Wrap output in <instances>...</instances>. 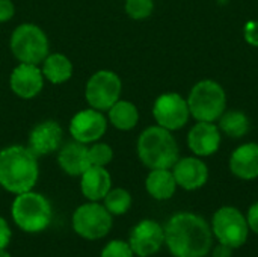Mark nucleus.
<instances>
[{"instance_id":"obj_1","label":"nucleus","mask_w":258,"mask_h":257,"mask_svg":"<svg viewBox=\"0 0 258 257\" xmlns=\"http://www.w3.org/2000/svg\"><path fill=\"white\" fill-rule=\"evenodd\" d=\"M165 244L174 257H204L212 251L213 232L203 217L178 212L165 226Z\"/></svg>"},{"instance_id":"obj_2","label":"nucleus","mask_w":258,"mask_h":257,"mask_svg":"<svg viewBox=\"0 0 258 257\" xmlns=\"http://www.w3.org/2000/svg\"><path fill=\"white\" fill-rule=\"evenodd\" d=\"M39 177L38 156L29 147L8 145L0 150V186L11 194L32 191Z\"/></svg>"},{"instance_id":"obj_3","label":"nucleus","mask_w":258,"mask_h":257,"mask_svg":"<svg viewBox=\"0 0 258 257\" xmlns=\"http://www.w3.org/2000/svg\"><path fill=\"white\" fill-rule=\"evenodd\" d=\"M139 161L150 170L166 168L171 170L180 159L178 144L172 132L160 127L150 126L138 138L136 144Z\"/></svg>"},{"instance_id":"obj_4","label":"nucleus","mask_w":258,"mask_h":257,"mask_svg":"<svg viewBox=\"0 0 258 257\" xmlns=\"http://www.w3.org/2000/svg\"><path fill=\"white\" fill-rule=\"evenodd\" d=\"M15 226L26 233H39L51 223V204L39 192L27 191L15 195L11 206Z\"/></svg>"},{"instance_id":"obj_5","label":"nucleus","mask_w":258,"mask_h":257,"mask_svg":"<svg viewBox=\"0 0 258 257\" xmlns=\"http://www.w3.org/2000/svg\"><path fill=\"white\" fill-rule=\"evenodd\" d=\"M190 115L197 121L215 123L227 109V92L216 80L197 82L187 97Z\"/></svg>"},{"instance_id":"obj_6","label":"nucleus","mask_w":258,"mask_h":257,"mask_svg":"<svg viewBox=\"0 0 258 257\" xmlns=\"http://www.w3.org/2000/svg\"><path fill=\"white\" fill-rule=\"evenodd\" d=\"M9 48L18 62L41 65L50 53V41L38 24L21 23L11 33Z\"/></svg>"},{"instance_id":"obj_7","label":"nucleus","mask_w":258,"mask_h":257,"mask_svg":"<svg viewBox=\"0 0 258 257\" xmlns=\"http://www.w3.org/2000/svg\"><path fill=\"white\" fill-rule=\"evenodd\" d=\"M122 94V80L112 70H98L85 85V98L89 108L107 112Z\"/></svg>"},{"instance_id":"obj_8","label":"nucleus","mask_w":258,"mask_h":257,"mask_svg":"<svg viewBox=\"0 0 258 257\" xmlns=\"http://www.w3.org/2000/svg\"><path fill=\"white\" fill-rule=\"evenodd\" d=\"M213 236L231 248H240L248 241L249 226L246 217L233 206H224L218 209L212 220Z\"/></svg>"},{"instance_id":"obj_9","label":"nucleus","mask_w":258,"mask_h":257,"mask_svg":"<svg viewBox=\"0 0 258 257\" xmlns=\"http://www.w3.org/2000/svg\"><path fill=\"white\" fill-rule=\"evenodd\" d=\"M73 229L83 239H101L112 229V215L98 201L85 203L73 214Z\"/></svg>"},{"instance_id":"obj_10","label":"nucleus","mask_w":258,"mask_h":257,"mask_svg":"<svg viewBox=\"0 0 258 257\" xmlns=\"http://www.w3.org/2000/svg\"><path fill=\"white\" fill-rule=\"evenodd\" d=\"M153 117L157 126L169 132L180 130L190 118L187 100L177 92L160 94L153 105Z\"/></svg>"},{"instance_id":"obj_11","label":"nucleus","mask_w":258,"mask_h":257,"mask_svg":"<svg viewBox=\"0 0 258 257\" xmlns=\"http://www.w3.org/2000/svg\"><path fill=\"white\" fill-rule=\"evenodd\" d=\"M107 117L104 112L97 111L94 108H86L73 115L70 120V135L74 141L89 145L97 141H101V138L107 132Z\"/></svg>"},{"instance_id":"obj_12","label":"nucleus","mask_w":258,"mask_h":257,"mask_svg":"<svg viewBox=\"0 0 258 257\" xmlns=\"http://www.w3.org/2000/svg\"><path fill=\"white\" fill-rule=\"evenodd\" d=\"M128 244L136 256H153L165 244V229L154 220H142L132 229Z\"/></svg>"},{"instance_id":"obj_13","label":"nucleus","mask_w":258,"mask_h":257,"mask_svg":"<svg viewBox=\"0 0 258 257\" xmlns=\"http://www.w3.org/2000/svg\"><path fill=\"white\" fill-rule=\"evenodd\" d=\"M45 79L42 76L41 67L35 64H23L18 65L11 71L9 76V88L11 91L23 100L35 98L44 88Z\"/></svg>"},{"instance_id":"obj_14","label":"nucleus","mask_w":258,"mask_h":257,"mask_svg":"<svg viewBox=\"0 0 258 257\" xmlns=\"http://www.w3.org/2000/svg\"><path fill=\"white\" fill-rule=\"evenodd\" d=\"M62 141L63 130L60 124L54 120H45L30 130L27 147L39 158L56 153L62 147Z\"/></svg>"},{"instance_id":"obj_15","label":"nucleus","mask_w":258,"mask_h":257,"mask_svg":"<svg viewBox=\"0 0 258 257\" xmlns=\"http://www.w3.org/2000/svg\"><path fill=\"white\" fill-rule=\"evenodd\" d=\"M222 141V133L215 123L198 121L187 133V147L198 158L215 155Z\"/></svg>"},{"instance_id":"obj_16","label":"nucleus","mask_w":258,"mask_h":257,"mask_svg":"<svg viewBox=\"0 0 258 257\" xmlns=\"http://www.w3.org/2000/svg\"><path fill=\"white\" fill-rule=\"evenodd\" d=\"M175 177L177 186L186 191H195L203 188L209 180V168L198 156L181 158L171 168Z\"/></svg>"},{"instance_id":"obj_17","label":"nucleus","mask_w":258,"mask_h":257,"mask_svg":"<svg viewBox=\"0 0 258 257\" xmlns=\"http://www.w3.org/2000/svg\"><path fill=\"white\" fill-rule=\"evenodd\" d=\"M57 164L65 174L80 177L91 167L88 158V145L74 139L67 142L57 150Z\"/></svg>"},{"instance_id":"obj_18","label":"nucleus","mask_w":258,"mask_h":257,"mask_svg":"<svg viewBox=\"0 0 258 257\" xmlns=\"http://www.w3.org/2000/svg\"><path fill=\"white\" fill-rule=\"evenodd\" d=\"M230 171L242 180L258 177V144L246 142L239 145L230 156Z\"/></svg>"},{"instance_id":"obj_19","label":"nucleus","mask_w":258,"mask_h":257,"mask_svg":"<svg viewBox=\"0 0 258 257\" xmlns=\"http://www.w3.org/2000/svg\"><path fill=\"white\" fill-rule=\"evenodd\" d=\"M112 189V177L106 167L91 165L80 176V191L89 201H101Z\"/></svg>"},{"instance_id":"obj_20","label":"nucleus","mask_w":258,"mask_h":257,"mask_svg":"<svg viewBox=\"0 0 258 257\" xmlns=\"http://www.w3.org/2000/svg\"><path fill=\"white\" fill-rule=\"evenodd\" d=\"M39 67L45 82H50L51 85L67 83L74 74L73 62L63 53H48Z\"/></svg>"},{"instance_id":"obj_21","label":"nucleus","mask_w":258,"mask_h":257,"mask_svg":"<svg viewBox=\"0 0 258 257\" xmlns=\"http://www.w3.org/2000/svg\"><path fill=\"white\" fill-rule=\"evenodd\" d=\"M145 189L153 198L159 201L172 198V195L177 191V182L172 174V170H166V168L150 170L145 179Z\"/></svg>"},{"instance_id":"obj_22","label":"nucleus","mask_w":258,"mask_h":257,"mask_svg":"<svg viewBox=\"0 0 258 257\" xmlns=\"http://www.w3.org/2000/svg\"><path fill=\"white\" fill-rule=\"evenodd\" d=\"M107 121L121 132L133 130L139 123V111L135 103L119 98L107 111Z\"/></svg>"},{"instance_id":"obj_23","label":"nucleus","mask_w":258,"mask_h":257,"mask_svg":"<svg viewBox=\"0 0 258 257\" xmlns=\"http://www.w3.org/2000/svg\"><path fill=\"white\" fill-rule=\"evenodd\" d=\"M218 121H219L218 127L221 133H224L228 138L239 139L249 132V118L242 111H236V109L225 111Z\"/></svg>"},{"instance_id":"obj_24","label":"nucleus","mask_w":258,"mask_h":257,"mask_svg":"<svg viewBox=\"0 0 258 257\" xmlns=\"http://www.w3.org/2000/svg\"><path fill=\"white\" fill-rule=\"evenodd\" d=\"M101 201L112 217L124 215L132 208V195L124 188H112Z\"/></svg>"},{"instance_id":"obj_25","label":"nucleus","mask_w":258,"mask_h":257,"mask_svg":"<svg viewBox=\"0 0 258 257\" xmlns=\"http://www.w3.org/2000/svg\"><path fill=\"white\" fill-rule=\"evenodd\" d=\"M88 158L94 167H107L113 159V150L109 144L97 141L88 145Z\"/></svg>"},{"instance_id":"obj_26","label":"nucleus","mask_w":258,"mask_h":257,"mask_svg":"<svg viewBox=\"0 0 258 257\" xmlns=\"http://www.w3.org/2000/svg\"><path fill=\"white\" fill-rule=\"evenodd\" d=\"M124 9H125V14L132 20H145L153 14L154 2L153 0H125Z\"/></svg>"},{"instance_id":"obj_27","label":"nucleus","mask_w":258,"mask_h":257,"mask_svg":"<svg viewBox=\"0 0 258 257\" xmlns=\"http://www.w3.org/2000/svg\"><path fill=\"white\" fill-rule=\"evenodd\" d=\"M135 253L130 247L128 242L125 241H110L109 244L104 245L103 251H101V257H133Z\"/></svg>"},{"instance_id":"obj_28","label":"nucleus","mask_w":258,"mask_h":257,"mask_svg":"<svg viewBox=\"0 0 258 257\" xmlns=\"http://www.w3.org/2000/svg\"><path fill=\"white\" fill-rule=\"evenodd\" d=\"M243 38L248 44L252 47H258V21L257 20H249L246 21L243 27Z\"/></svg>"},{"instance_id":"obj_29","label":"nucleus","mask_w":258,"mask_h":257,"mask_svg":"<svg viewBox=\"0 0 258 257\" xmlns=\"http://www.w3.org/2000/svg\"><path fill=\"white\" fill-rule=\"evenodd\" d=\"M15 15V5L12 0H0V23H8Z\"/></svg>"},{"instance_id":"obj_30","label":"nucleus","mask_w":258,"mask_h":257,"mask_svg":"<svg viewBox=\"0 0 258 257\" xmlns=\"http://www.w3.org/2000/svg\"><path fill=\"white\" fill-rule=\"evenodd\" d=\"M11 238H12L11 227L6 223V220L0 217V248H6L11 242Z\"/></svg>"},{"instance_id":"obj_31","label":"nucleus","mask_w":258,"mask_h":257,"mask_svg":"<svg viewBox=\"0 0 258 257\" xmlns=\"http://www.w3.org/2000/svg\"><path fill=\"white\" fill-rule=\"evenodd\" d=\"M246 220H248L249 229H251L252 232H255L258 235V201L257 203H254V204L249 208Z\"/></svg>"},{"instance_id":"obj_32","label":"nucleus","mask_w":258,"mask_h":257,"mask_svg":"<svg viewBox=\"0 0 258 257\" xmlns=\"http://www.w3.org/2000/svg\"><path fill=\"white\" fill-rule=\"evenodd\" d=\"M233 250L234 248H231L230 245H225V244H221L219 242V245H216L215 248H213V257H233Z\"/></svg>"},{"instance_id":"obj_33","label":"nucleus","mask_w":258,"mask_h":257,"mask_svg":"<svg viewBox=\"0 0 258 257\" xmlns=\"http://www.w3.org/2000/svg\"><path fill=\"white\" fill-rule=\"evenodd\" d=\"M0 257H11V254L6 251V248H0Z\"/></svg>"}]
</instances>
